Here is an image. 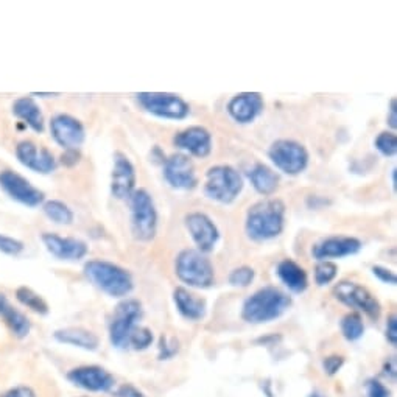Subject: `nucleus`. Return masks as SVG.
<instances>
[{
    "label": "nucleus",
    "instance_id": "obj_1",
    "mask_svg": "<svg viewBox=\"0 0 397 397\" xmlns=\"http://www.w3.org/2000/svg\"><path fill=\"white\" fill-rule=\"evenodd\" d=\"M285 224V206L280 200H265L250 208L245 231L251 240L268 242L280 236Z\"/></svg>",
    "mask_w": 397,
    "mask_h": 397
},
{
    "label": "nucleus",
    "instance_id": "obj_2",
    "mask_svg": "<svg viewBox=\"0 0 397 397\" xmlns=\"http://www.w3.org/2000/svg\"><path fill=\"white\" fill-rule=\"evenodd\" d=\"M291 305V298L276 287H264L245 301L242 318L246 323L262 324L282 317Z\"/></svg>",
    "mask_w": 397,
    "mask_h": 397
},
{
    "label": "nucleus",
    "instance_id": "obj_3",
    "mask_svg": "<svg viewBox=\"0 0 397 397\" xmlns=\"http://www.w3.org/2000/svg\"><path fill=\"white\" fill-rule=\"evenodd\" d=\"M85 275L99 290L113 298H123L133 291V277L122 266L106 260H89Z\"/></svg>",
    "mask_w": 397,
    "mask_h": 397
},
{
    "label": "nucleus",
    "instance_id": "obj_4",
    "mask_svg": "<svg viewBox=\"0 0 397 397\" xmlns=\"http://www.w3.org/2000/svg\"><path fill=\"white\" fill-rule=\"evenodd\" d=\"M175 273L181 282L195 289H209L215 280L214 265L198 250H184L176 257Z\"/></svg>",
    "mask_w": 397,
    "mask_h": 397
},
{
    "label": "nucleus",
    "instance_id": "obj_5",
    "mask_svg": "<svg viewBox=\"0 0 397 397\" xmlns=\"http://www.w3.org/2000/svg\"><path fill=\"white\" fill-rule=\"evenodd\" d=\"M243 190V180L240 173L231 166L210 167L206 173V184H204V195L209 200L231 204L237 200Z\"/></svg>",
    "mask_w": 397,
    "mask_h": 397
},
{
    "label": "nucleus",
    "instance_id": "obj_6",
    "mask_svg": "<svg viewBox=\"0 0 397 397\" xmlns=\"http://www.w3.org/2000/svg\"><path fill=\"white\" fill-rule=\"evenodd\" d=\"M131 229L139 242H152L157 232V210L152 195L145 189L134 190L129 196Z\"/></svg>",
    "mask_w": 397,
    "mask_h": 397
},
{
    "label": "nucleus",
    "instance_id": "obj_7",
    "mask_svg": "<svg viewBox=\"0 0 397 397\" xmlns=\"http://www.w3.org/2000/svg\"><path fill=\"white\" fill-rule=\"evenodd\" d=\"M142 304L138 299H127L115 307L111 324H109V340L114 347H129V338L142 319Z\"/></svg>",
    "mask_w": 397,
    "mask_h": 397
},
{
    "label": "nucleus",
    "instance_id": "obj_8",
    "mask_svg": "<svg viewBox=\"0 0 397 397\" xmlns=\"http://www.w3.org/2000/svg\"><path fill=\"white\" fill-rule=\"evenodd\" d=\"M268 157L276 168L290 176L303 173L309 166V152L296 140L280 139L271 143Z\"/></svg>",
    "mask_w": 397,
    "mask_h": 397
},
{
    "label": "nucleus",
    "instance_id": "obj_9",
    "mask_svg": "<svg viewBox=\"0 0 397 397\" xmlns=\"http://www.w3.org/2000/svg\"><path fill=\"white\" fill-rule=\"evenodd\" d=\"M136 100L147 113L161 119L182 120L190 113V106L176 94L140 92L136 94Z\"/></svg>",
    "mask_w": 397,
    "mask_h": 397
},
{
    "label": "nucleus",
    "instance_id": "obj_10",
    "mask_svg": "<svg viewBox=\"0 0 397 397\" xmlns=\"http://www.w3.org/2000/svg\"><path fill=\"white\" fill-rule=\"evenodd\" d=\"M333 294L340 303L351 307V309H357L371 318L380 317L379 301L374 298L371 291L357 282H352V280L338 282L337 287L333 289Z\"/></svg>",
    "mask_w": 397,
    "mask_h": 397
},
{
    "label": "nucleus",
    "instance_id": "obj_11",
    "mask_svg": "<svg viewBox=\"0 0 397 397\" xmlns=\"http://www.w3.org/2000/svg\"><path fill=\"white\" fill-rule=\"evenodd\" d=\"M0 189H2L11 200L19 204H24L27 208H38L44 203V192L36 189L33 184L25 180L22 175H19L13 170H2L0 172Z\"/></svg>",
    "mask_w": 397,
    "mask_h": 397
},
{
    "label": "nucleus",
    "instance_id": "obj_12",
    "mask_svg": "<svg viewBox=\"0 0 397 397\" xmlns=\"http://www.w3.org/2000/svg\"><path fill=\"white\" fill-rule=\"evenodd\" d=\"M50 133L55 142L66 152L78 150L86 139V129L78 119L69 114L55 115L50 122Z\"/></svg>",
    "mask_w": 397,
    "mask_h": 397
},
{
    "label": "nucleus",
    "instance_id": "obj_13",
    "mask_svg": "<svg viewBox=\"0 0 397 397\" xmlns=\"http://www.w3.org/2000/svg\"><path fill=\"white\" fill-rule=\"evenodd\" d=\"M184 222H186V228L190 237L194 238L198 251L203 254L214 251L218 240H220V231L209 215L203 214V212H192Z\"/></svg>",
    "mask_w": 397,
    "mask_h": 397
},
{
    "label": "nucleus",
    "instance_id": "obj_14",
    "mask_svg": "<svg viewBox=\"0 0 397 397\" xmlns=\"http://www.w3.org/2000/svg\"><path fill=\"white\" fill-rule=\"evenodd\" d=\"M164 178L176 190H192L198 184L194 162L182 153L172 154L164 161Z\"/></svg>",
    "mask_w": 397,
    "mask_h": 397
},
{
    "label": "nucleus",
    "instance_id": "obj_15",
    "mask_svg": "<svg viewBox=\"0 0 397 397\" xmlns=\"http://www.w3.org/2000/svg\"><path fill=\"white\" fill-rule=\"evenodd\" d=\"M67 379L75 387L91 393H108L114 387L115 379L101 366H80L73 368L67 374Z\"/></svg>",
    "mask_w": 397,
    "mask_h": 397
},
{
    "label": "nucleus",
    "instance_id": "obj_16",
    "mask_svg": "<svg viewBox=\"0 0 397 397\" xmlns=\"http://www.w3.org/2000/svg\"><path fill=\"white\" fill-rule=\"evenodd\" d=\"M136 190V168L129 157L122 153H114V167L111 173V194L117 200H129Z\"/></svg>",
    "mask_w": 397,
    "mask_h": 397
},
{
    "label": "nucleus",
    "instance_id": "obj_17",
    "mask_svg": "<svg viewBox=\"0 0 397 397\" xmlns=\"http://www.w3.org/2000/svg\"><path fill=\"white\" fill-rule=\"evenodd\" d=\"M41 240H43L47 251L59 260L78 262V260L85 259L89 252L87 245L75 237H61L58 234H53V232H44L41 236Z\"/></svg>",
    "mask_w": 397,
    "mask_h": 397
},
{
    "label": "nucleus",
    "instance_id": "obj_18",
    "mask_svg": "<svg viewBox=\"0 0 397 397\" xmlns=\"http://www.w3.org/2000/svg\"><path fill=\"white\" fill-rule=\"evenodd\" d=\"M16 157L24 167L36 173L49 175L57 168V161L47 148H39L35 142L22 140L16 147Z\"/></svg>",
    "mask_w": 397,
    "mask_h": 397
},
{
    "label": "nucleus",
    "instance_id": "obj_19",
    "mask_svg": "<svg viewBox=\"0 0 397 397\" xmlns=\"http://www.w3.org/2000/svg\"><path fill=\"white\" fill-rule=\"evenodd\" d=\"M361 242L355 237L333 236L323 238L312 248V256L324 262L327 259H341L347 256H355L361 250Z\"/></svg>",
    "mask_w": 397,
    "mask_h": 397
},
{
    "label": "nucleus",
    "instance_id": "obj_20",
    "mask_svg": "<svg viewBox=\"0 0 397 397\" xmlns=\"http://www.w3.org/2000/svg\"><path fill=\"white\" fill-rule=\"evenodd\" d=\"M175 145L192 156L206 157L212 152V136L204 127H190L178 133L173 139Z\"/></svg>",
    "mask_w": 397,
    "mask_h": 397
},
{
    "label": "nucleus",
    "instance_id": "obj_21",
    "mask_svg": "<svg viewBox=\"0 0 397 397\" xmlns=\"http://www.w3.org/2000/svg\"><path fill=\"white\" fill-rule=\"evenodd\" d=\"M264 99L259 92H242L232 97L228 113L238 123H251L264 111Z\"/></svg>",
    "mask_w": 397,
    "mask_h": 397
},
{
    "label": "nucleus",
    "instance_id": "obj_22",
    "mask_svg": "<svg viewBox=\"0 0 397 397\" xmlns=\"http://www.w3.org/2000/svg\"><path fill=\"white\" fill-rule=\"evenodd\" d=\"M173 299L178 312H180L184 318L198 321L206 317V301L198 296V294L189 291L187 289L178 287L173 293Z\"/></svg>",
    "mask_w": 397,
    "mask_h": 397
},
{
    "label": "nucleus",
    "instance_id": "obj_23",
    "mask_svg": "<svg viewBox=\"0 0 397 397\" xmlns=\"http://www.w3.org/2000/svg\"><path fill=\"white\" fill-rule=\"evenodd\" d=\"M53 338L57 340L58 343L71 345L75 347L85 349V351H97L100 345L97 335L83 327L59 329V331L53 333Z\"/></svg>",
    "mask_w": 397,
    "mask_h": 397
},
{
    "label": "nucleus",
    "instance_id": "obj_24",
    "mask_svg": "<svg viewBox=\"0 0 397 397\" xmlns=\"http://www.w3.org/2000/svg\"><path fill=\"white\" fill-rule=\"evenodd\" d=\"M277 276L287 289L293 293H303L309 287V277L303 266L291 259H284L277 265Z\"/></svg>",
    "mask_w": 397,
    "mask_h": 397
},
{
    "label": "nucleus",
    "instance_id": "obj_25",
    "mask_svg": "<svg viewBox=\"0 0 397 397\" xmlns=\"http://www.w3.org/2000/svg\"><path fill=\"white\" fill-rule=\"evenodd\" d=\"M13 114L24 120L35 133L44 131V115L33 97H20L13 103Z\"/></svg>",
    "mask_w": 397,
    "mask_h": 397
},
{
    "label": "nucleus",
    "instance_id": "obj_26",
    "mask_svg": "<svg viewBox=\"0 0 397 397\" xmlns=\"http://www.w3.org/2000/svg\"><path fill=\"white\" fill-rule=\"evenodd\" d=\"M248 178L260 195L268 196L275 194L279 186V176L275 170L270 168L265 164H256L248 172Z\"/></svg>",
    "mask_w": 397,
    "mask_h": 397
},
{
    "label": "nucleus",
    "instance_id": "obj_27",
    "mask_svg": "<svg viewBox=\"0 0 397 397\" xmlns=\"http://www.w3.org/2000/svg\"><path fill=\"white\" fill-rule=\"evenodd\" d=\"M2 318L5 321V324L8 326L11 333L15 335L16 338H25L31 331L30 319L27 318L22 312H19L17 309H13L10 304L3 309Z\"/></svg>",
    "mask_w": 397,
    "mask_h": 397
},
{
    "label": "nucleus",
    "instance_id": "obj_28",
    "mask_svg": "<svg viewBox=\"0 0 397 397\" xmlns=\"http://www.w3.org/2000/svg\"><path fill=\"white\" fill-rule=\"evenodd\" d=\"M43 210L45 217L53 223L61 226H69L73 223V210L66 203L59 200H49L43 204Z\"/></svg>",
    "mask_w": 397,
    "mask_h": 397
},
{
    "label": "nucleus",
    "instance_id": "obj_29",
    "mask_svg": "<svg viewBox=\"0 0 397 397\" xmlns=\"http://www.w3.org/2000/svg\"><path fill=\"white\" fill-rule=\"evenodd\" d=\"M16 299L24 307H27V309H30L31 312L39 313V315L49 313V304L45 303V299L36 291L29 289V287H19V289L16 290Z\"/></svg>",
    "mask_w": 397,
    "mask_h": 397
},
{
    "label": "nucleus",
    "instance_id": "obj_30",
    "mask_svg": "<svg viewBox=\"0 0 397 397\" xmlns=\"http://www.w3.org/2000/svg\"><path fill=\"white\" fill-rule=\"evenodd\" d=\"M341 332H343L345 338L347 341H357L365 333V324L359 313H347L346 317L341 319Z\"/></svg>",
    "mask_w": 397,
    "mask_h": 397
},
{
    "label": "nucleus",
    "instance_id": "obj_31",
    "mask_svg": "<svg viewBox=\"0 0 397 397\" xmlns=\"http://www.w3.org/2000/svg\"><path fill=\"white\" fill-rule=\"evenodd\" d=\"M338 275V266L335 265L333 262H329V260H324V262H319L315 268V280L319 287L331 284L332 280L337 277Z\"/></svg>",
    "mask_w": 397,
    "mask_h": 397
},
{
    "label": "nucleus",
    "instance_id": "obj_32",
    "mask_svg": "<svg viewBox=\"0 0 397 397\" xmlns=\"http://www.w3.org/2000/svg\"><path fill=\"white\" fill-rule=\"evenodd\" d=\"M256 277V271L251 268V266H238V268L232 270L229 275V284L232 287H250L252 284V280Z\"/></svg>",
    "mask_w": 397,
    "mask_h": 397
},
{
    "label": "nucleus",
    "instance_id": "obj_33",
    "mask_svg": "<svg viewBox=\"0 0 397 397\" xmlns=\"http://www.w3.org/2000/svg\"><path fill=\"white\" fill-rule=\"evenodd\" d=\"M375 148L380 154L387 157H393L397 153V138L391 131H383L375 138Z\"/></svg>",
    "mask_w": 397,
    "mask_h": 397
},
{
    "label": "nucleus",
    "instance_id": "obj_34",
    "mask_svg": "<svg viewBox=\"0 0 397 397\" xmlns=\"http://www.w3.org/2000/svg\"><path fill=\"white\" fill-rule=\"evenodd\" d=\"M153 343V332L147 327H136V331L131 333L129 338V347L136 349V351H143L150 345Z\"/></svg>",
    "mask_w": 397,
    "mask_h": 397
},
{
    "label": "nucleus",
    "instance_id": "obj_35",
    "mask_svg": "<svg viewBox=\"0 0 397 397\" xmlns=\"http://www.w3.org/2000/svg\"><path fill=\"white\" fill-rule=\"evenodd\" d=\"M24 251V243L15 237L0 234V252L6 256H19Z\"/></svg>",
    "mask_w": 397,
    "mask_h": 397
},
{
    "label": "nucleus",
    "instance_id": "obj_36",
    "mask_svg": "<svg viewBox=\"0 0 397 397\" xmlns=\"http://www.w3.org/2000/svg\"><path fill=\"white\" fill-rule=\"evenodd\" d=\"M373 275L377 277L379 280H382L383 284H389V285H396L397 284V276L393 270L385 268V266L375 265L373 266Z\"/></svg>",
    "mask_w": 397,
    "mask_h": 397
},
{
    "label": "nucleus",
    "instance_id": "obj_37",
    "mask_svg": "<svg viewBox=\"0 0 397 397\" xmlns=\"http://www.w3.org/2000/svg\"><path fill=\"white\" fill-rule=\"evenodd\" d=\"M343 363H345V359L341 357V355H331V357H326L323 361L324 371L329 375L337 374L341 369V366H343Z\"/></svg>",
    "mask_w": 397,
    "mask_h": 397
},
{
    "label": "nucleus",
    "instance_id": "obj_38",
    "mask_svg": "<svg viewBox=\"0 0 397 397\" xmlns=\"http://www.w3.org/2000/svg\"><path fill=\"white\" fill-rule=\"evenodd\" d=\"M0 397H38V396L33 388L20 385V387L10 388V389H6V391L0 393Z\"/></svg>",
    "mask_w": 397,
    "mask_h": 397
},
{
    "label": "nucleus",
    "instance_id": "obj_39",
    "mask_svg": "<svg viewBox=\"0 0 397 397\" xmlns=\"http://www.w3.org/2000/svg\"><path fill=\"white\" fill-rule=\"evenodd\" d=\"M368 397H389V391L377 380H369L366 383Z\"/></svg>",
    "mask_w": 397,
    "mask_h": 397
},
{
    "label": "nucleus",
    "instance_id": "obj_40",
    "mask_svg": "<svg viewBox=\"0 0 397 397\" xmlns=\"http://www.w3.org/2000/svg\"><path fill=\"white\" fill-rule=\"evenodd\" d=\"M159 349H161V360L170 359L173 354L178 352V343L173 340L172 345H168L167 340L162 337V338H161V346H159Z\"/></svg>",
    "mask_w": 397,
    "mask_h": 397
},
{
    "label": "nucleus",
    "instance_id": "obj_41",
    "mask_svg": "<svg viewBox=\"0 0 397 397\" xmlns=\"http://www.w3.org/2000/svg\"><path fill=\"white\" fill-rule=\"evenodd\" d=\"M387 338L393 346L397 345V319L394 315L393 317H389L387 323Z\"/></svg>",
    "mask_w": 397,
    "mask_h": 397
},
{
    "label": "nucleus",
    "instance_id": "obj_42",
    "mask_svg": "<svg viewBox=\"0 0 397 397\" xmlns=\"http://www.w3.org/2000/svg\"><path fill=\"white\" fill-rule=\"evenodd\" d=\"M117 397H147V396L133 385H123L119 388Z\"/></svg>",
    "mask_w": 397,
    "mask_h": 397
},
{
    "label": "nucleus",
    "instance_id": "obj_43",
    "mask_svg": "<svg viewBox=\"0 0 397 397\" xmlns=\"http://www.w3.org/2000/svg\"><path fill=\"white\" fill-rule=\"evenodd\" d=\"M397 109H396V100H391V106H389V115H388V123L391 128H396L397 125Z\"/></svg>",
    "mask_w": 397,
    "mask_h": 397
},
{
    "label": "nucleus",
    "instance_id": "obj_44",
    "mask_svg": "<svg viewBox=\"0 0 397 397\" xmlns=\"http://www.w3.org/2000/svg\"><path fill=\"white\" fill-rule=\"evenodd\" d=\"M6 305H8V301H6V298L3 296V294H0V315H2V312H3V309H5Z\"/></svg>",
    "mask_w": 397,
    "mask_h": 397
},
{
    "label": "nucleus",
    "instance_id": "obj_45",
    "mask_svg": "<svg viewBox=\"0 0 397 397\" xmlns=\"http://www.w3.org/2000/svg\"><path fill=\"white\" fill-rule=\"evenodd\" d=\"M31 95H35V97H58L59 94H44V92H33Z\"/></svg>",
    "mask_w": 397,
    "mask_h": 397
},
{
    "label": "nucleus",
    "instance_id": "obj_46",
    "mask_svg": "<svg viewBox=\"0 0 397 397\" xmlns=\"http://www.w3.org/2000/svg\"><path fill=\"white\" fill-rule=\"evenodd\" d=\"M396 175H397V170L394 168V170H393V187H394V189H396V184H397V180H396Z\"/></svg>",
    "mask_w": 397,
    "mask_h": 397
},
{
    "label": "nucleus",
    "instance_id": "obj_47",
    "mask_svg": "<svg viewBox=\"0 0 397 397\" xmlns=\"http://www.w3.org/2000/svg\"><path fill=\"white\" fill-rule=\"evenodd\" d=\"M310 397H321V396H319V394H318V393H313V394H312V396H310Z\"/></svg>",
    "mask_w": 397,
    "mask_h": 397
}]
</instances>
